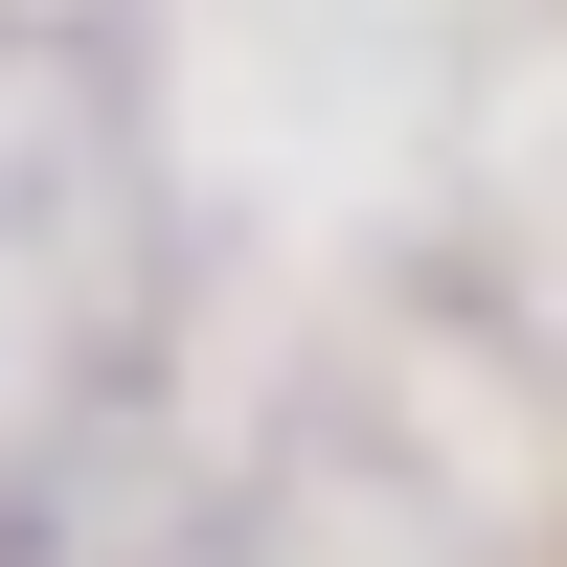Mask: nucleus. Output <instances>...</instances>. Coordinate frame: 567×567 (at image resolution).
<instances>
[]
</instances>
